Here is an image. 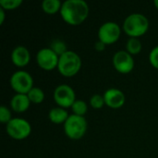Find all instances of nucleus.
Here are the masks:
<instances>
[{"label": "nucleus", "instance_id": "nucleus-5", "mask_svg": "<svg viewBox=\"0 0 158 158\" xmlns=\"http://www.w3.org/2000/svg\"><path fill=\"white\" fill-rule=\"evenodd\" d=\"M6 131L12 139L21 141L31 135V126L28 120L21 118H15L6 125Z\"/></svg>", "mask_w": 158, "mask_h": 158}, {"label": "nucleus", "instance_id": "nucleus-20", "mask_svg": "<svg viewBox=\"0 0 158 158\" xmlns=\"http://www.w3.org/2000/svg\"><path fill=\"white\" fill-rule=\"evenodd\" d=\"M22 0H0V7L5 10H14L22 5Z\"/></svg>", "mask_w": 158, "mask_h": 158}, {"label": "nucleus", "instance_id": "nucleus-19", "mask_svg": "<svg viewBox=\"0 0 158 158\" xmlns=\"http://www.w3.org/2000/svg\"><path fill=\"white\" fill-rule=\"evenodd\" d=\"M57 56H62L63 54H65L68 51V47L67 44L64 41L60 40V39H56L54 41H52L50 46H49Z\"/></svg>", "mask_w": 158, "mask_h": 158}, {"label": "nucleus", "instance_id": "nucleus-16", "mask_svg": "<svg viewBox=\"0 0 158 158\" xmlns=\"http://www.w3.org/2000/svg\"><path fill=\"white\" fill-rule=\"evenodd\" d=\"M142 48V42L139 40V38H129V40L126 43V51L131 56L140 54Z\"/></svg>", "mask_w": 158, "mask_h": 158}, {"label": "nucleus", "instance_id": "nucleus-23", "mask_svg": "<svg viewBox=\"0 0 158 158\" xmlns=\"http://www.w3.org/2000/svg\"><path fill=\"white\" fill-rule=\"evenodd\" d=\"M149 61L155 69H158V45L151 50L149 54Z\"/></svg>", "mask_w": 158, "mask_h": 158}, {"label": "nucleus", "instance_id": "nucleus-18", "mask_svg": "<svg viewBox=\"0 0 158 158\" xmlns=\"http://www.w3.org/2000/svg\"><path fill=\"white\" fill-rule=\"evenodd\" d=\"M71 109L74 115L84 117V115L88 111V105L83 100H76L75 103L72 105Z\"/></svg>", "mask_w": 158, "mask_h": 158}, {"label": "nucleus", "instance_id": "nucleus-3", "mask_svg": "<svg viewBox=\"0 0 158 158\" xmlns=\"http://www.w3.org/2000/svg\"><path fill=\"white\" fill-rule=\"evenodd\" d=\"M82 61L81 56L76 52L68 50L65 54L59 56L57 70L63 77L71 78L79 73Z\"/></svg>", "mask_w": 158, "mask_h": 158}, {"label": "nucleus", "instance_id": "nucleus-22", "mask_svg": "<svg viewBox=\"0 0 158 158\" xmlns=\"http://www.w3.org/2000/svg\"><path fill=\"white\" fill-rule=\"evenodd\" d=\"M12 119V115L10 110L6 106H1L0 107V122L3 124H7Z\"/></svg>", "mask_w": 158, "mask_h": 158}, {"label": "nucleus", "instance_id": "nucleus-12", "mask_svg": "<svg viewBox=\"0 0 158 158\" xmlns=\"http://www.w3.org/2000/svg\"><path fill=\"white\" fill-rule=\"evenodd\" d=\"M11 61L14 66L18 68L26 67L31 61V54L30 51L22 45L16 46L11 52Z\"/></svg>", "mask_w": 158, "mask_h": 158}, {"label": "nucleus", "instance_id": "nucleus-6", "mask_svg": "<svg viewBox=\"0 0 158 158\" xmlns=\"http://www.w3.org/2000/svg\"><path fill=\"white\" fill-rule=\"evenodd\" d=\"M9 83L16 94H28L33 88V79L31 75L25 70L15 71L10 77Z\"/></svg>", "mask_w": 158, "mask_h": 158}, {"label": "nucleus", "instance_id": "nucleus-17", "mask_svg": "<svg viewBox=\"0 0 158 158\" xmlns=\"http://www.w3.org/2000/svg\"><path fill=\"white\" fill-rule=\"evenodd\" d=\"M28 97L31 101V104H35V105H39L42 104L44 100V92L39 88V87H33L29 93H28Z\"/></svg>", "mask_w": 158, "mask_h": 158}, {"label": "nucleus", "instance_id": "nucleus-9", "mask_svg": "<svg viewBox=\"0 0 158 158\" xmlns=\"http://www.w3.org/2000/svg\"><path fill=\"white\" fill-rule=\"evenodd\" d=\"M59 56H57L50 47L40 49L36 54V63L44 70L50 71L57 69Z\"/></svg>", "mask_w": 158, "mask_h": 158}, {"label": "nucleus", "instance_id": "nucleus-24", "mask_svg": "<svg viewBox=\"0 0 158 158\" xmlns=\"http://www.w3.org/2000/svg\"><path fill=\"white\" fill-rule=\"evenodd\" d=\"M94 48H95V50L96 51H98V52H102V51H104L105 50V48H106V44H104V43H102L101 41H97L95 44H94Z\"/></svg>", "mask_w": 158, "mask_h": 158}, {"label": "nucleus", "instance_id": "nucleus-11", "mask_svg": "<svg viewBox=\"0 0 158 158\" xmlns=\"http://www.w3.org/2000/svg\"><path fill=\"white\" fill-rule=\"evenodd\" d=\"M105 104L106 106L112 109H118L124 106L126 102V96L124 93L117 88H109L107 89L104 94Z\"/></svg>", "mask_w": 158, "mask_h": 158}, {"label": "nucleus", "instance_id": "nucleus-25", "mask_svg": "<svg viewBox=\"0 0 158 158\" xmlns=\"http://www.w3.org/2000/svg\"><path fill=\"white\" fill-rule=\"evenodd\" d=\"M6 19V10L0 7V25H2Z\"/></svg>", "mask_w": 158, "mask_h": 158}, {"label": "nucleus", "instance_id": "nucleus-21", "mask_svg": "<svg viewBox=\"0 0 158 158\" xmlns=\"http://www.w3.org/2000/svg\"><path fill=\"white\" fill-rule=\"evenodd\" d=\"M89 104L94 109H101L106 105L104 96L101 94H98L92 95V97L90 98Z\"/></svg>", "mask_w": 158, "mask_h": 158}, {"label": "nucleus", "instance_id": "nucleus-15", "mask_svg": "<svg viewBox=\"0 0 158 158\" xmlns=\"http://www.w3.org/2000/svg\"><path fill=\"white\" fill-rule=\"evenodd\" d=\"M62 3L59 0H44L42 2L41 7L43 11L49 15H54L57 12H60Z\"/></svg>", "mask_w": 158, "mask_h": 158}, {"label": "nucleus", "instance_id": "nucleus-14", "mask_svg": "<svg viewBox=\"0 0 158 158\" xmlns=\"http://www.w3.org/2000/svg\"><path fill=\"white\" fill-rule=\"evenodd\" d=\"M69 115L65 108L62 107H54L49 110L48 118L51 122L55 124H64L69 118Z\"/></svg>", "mask_w": 158, "mask_h": 158}, {"label": "nucleus", "instance_id": "nucleus-13", "mask_svg": "<svg viewBox=\"0 0 158 158\" xmlns=\"http://www.w3.org/2000/svg\"><path fill=\"white\" fill-rule=\"evenodd\" d=\"M31 101L27 94H16L12 96L10 100L11 109L16 113H24L26 112L31 105Z\"/></svg>", "mask_w": 158, "mask_h": 158}, {"label": "nucleus", "instance_id": "nucleus-1", "mask_svg": "<svg viewBox=\"0 0 158 158\" xmlns=\"http://www.w3.org/2000/svg\"><path fill=\"white\" fill-rule=\"evenodd\" d=\"M59 13L67 24L78 26L87 19L90 7L84 0H66L62 3Z\"/></svg>", "mask_w": 158, "mask_h": 158}, {"label": "nucleus", "instance_id": "nucleus-8", "mask_svg": "<svg viewBox=\"0 0 158 158\" xmlns=\"http://www.w3.org/2000/svg\"><path fill=\"white\" fill-rule=\"evenodd\" d=\"M54 100L62 108H69L76 101V94L73 88L68 84H60L54 91Z\"/></svg>", "mask_w": 158, "mask_h": 158}, {"label": "nucleus", "instance_id": "nucleus-26", "mask_svg": "<svg viewBox=\"0 0 158 158\" xmlns=\"http://www.w3.org/2000/svg\"><path fill=\"white\" fill-rule=\"evenodd\" d=\"M154 5H155L156 8L158 9V0H155V1H154Z\"/></svg>", "mask_w": 158, "mask_h": 158}, {"label": "nucleus", "instance_id": "nucleus-4", "mask_svg": "<svg viewBox=\"0 0 158 158\" xmlns=\"http://www.w3.org/2000/svg\"><path fill=\"white\" fill-rule=\"evenodd\" d=\"M88 124L84 117L77 115H69L67 121L64 123V132L67 137L77 141L81 139L87 131Z\"/></svg>", "mask_w": 158, "mask_h": 158}, {"label": "nucleus", "instance_id": "nucleus-7", "mask_svg": "<svg viewBox=\"0 0 158 158\" xmlns=\"http://www.w3.org/2000/svg\"><path fill=\"white\" fill-rule=\"evenodd\" d=\"M122 29L114 21H106L102 24L98 30V40L104 43L106 45L113 44L118 41L121 35Z\"/></svg>", "mask_w": 158, "mask_h": 158}, {"label": "nucleus", "instance_id": "nucleus-2", "mask_svg": "<svg viewBox=\"0 0 158 158\" xmlns=\"http://www.w3.org/2000/svg\"><path fill=\"white\" fill-rule=\"evenodd\" d=\"M149 19L142 13L130 14L123 21L122 31L130 38H139L149 30Z\"/></svg>", "mask_w": 158, "mask_h": 158}, {"label": "nucleus", "instance_id": "nucleus-10", "mask_svg": "<svg viewBox=\"0 0 158 158\" xmlns=\"http://www.w3.org/2000/svg\"><path fill=\"white\" fill-rule=\"evenodd\" d=\"M115 69L121 74H129L134 69L133 56L126 50H119L116 52L112 58Z\"/></svg>", "mask_w": 158, "mask_h": 158}]
</instances>
